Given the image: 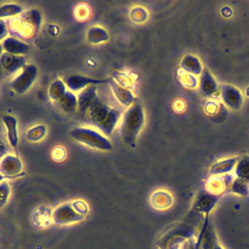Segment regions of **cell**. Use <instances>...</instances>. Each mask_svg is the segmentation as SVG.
<instances>
[{"label": "cell", "mask_w": 249, "mask_h": 249, "mask_svg": "<svg viewBox=\"0 0 249 249\" xmlns=\"http://www.w3.org/2000/svg\"><path fill=\"white\" fill-rule=\"evenodd\" d=\"M233 175L249 183V156L239 157V160L233 169Z\"/></svg>", "instance_id": "obj_24"}, {"label": "cell", "mask_w": 249, "mask_h": 249, "mask_svg": "<svg viewBox=\"0 0 249 249\" xmlns=\"http://www.w3.org/2000/svg\"><path fill=\"white\" fill-rule=\"evenodd\" d=\"M51 156L55 161H61L66 157V151L62 146H55L51 151Z\"/></svg>", "instance_id": "obj_34"}, {"label": "cell", "mask_w": 249, "mask_h": 249, "mask_svg": "<svg viewBox=\"0 0 249 249\" xmlns=\"http://www.w3.org/2000/svg\"><path fill=\"white\" fill-rule=\"evenodd\" d=\"M31 222L36 228H47L53 223V210L48 206L38 207L31 216Z\"/></svg>", "instance_id": "obj_19"}, {"label": "cell", "mask_w": 249, "mask_h": 249, "mask_svg": "<svg viewBox=\"0 0 249 249\" xmlns=\"http://www.w3.org/2000/svg\"><path fill=\"white\" fill-rule=\"evenodd\" d=\"M26 64V55H15L4 52L0 57V69L6 78L14 75Z\"/></svg>", "instance_id": "obj_10"}, {"label": "cell", "mask_w": 249, "mask_h": 249, "mask_svg": "<svg viewBox=\"0 0 249 249\" xmlns=\"http://www.w3.org/2000/svg\"><path fill=\"white\" fill-rule=\"evenodd\" d=\"M2 47L5 53L15 55H25L30 50L29 44L11 36L3 40Z\"/></svg>", "instance_id": "obj_18"}, {"label": "cell", "mask_w": 249, "mask_h": 249, "mask_svg": "<svg viewBox=\"0 0 249 249\" xmlns=\"http://www.w3.org/2000/svg\"><path fill=\"white\" fill-rule=\"evenodd\" d=\"M221 196L211 194L206 190L201 191L195 198L193 209L196 212L208 214L218 202Z\"/></svg>", "instance_id": "obj_13"}, {"label": "cell", "mask_w": 249, "mask_h": 249, "mask_svg": "<svg viewBox=\"0 0 249 249\" xmlns=\"http://www.w3.org/2000/svg\"><path fill=\"white\" fill-rule=\"evenodd\" d=\"M239 160V156L230 157L226 159L219 160L215 161L210 167H209V175L210 176H221L230 174L233 171L237 161Z\"/></svg>", "instance_id": "obj_17"}, {"label": "cell", "mask_w": 249, "mask_h": 249, "mask_svg": "<svg viewBox=\"0 0 249 249\" xmlns=\"http://www.w3.org/2000/svg\"><path fill=\"white\" fill-rule=\"evenodd\" d=\"M38 75L37 67L34 64L27 63L21 72L11 82V88L19 94L25 93L36 81Z\"/></svg>", "instance_id": "obj_6"}, {"label": "cell", "mask_w": 249, "mask_h": 249, "mask_svg": "<svg viewBox=\"0 0 249 249\" xmlns=\"http://www.w3.org/2000/svg\"><path fill=\"white\" fill-rule=\"evenodd\" d=\"M11 196V187L7 181L0 183V208L4 207L9 201Z\"/></svg>", "instance_id": "obj_30"}, {"label": "cell", "mask_w": 249, "mask_h": 249, "mask_svg": "<svg viewBox=\"0 0 249 249\" xmlns=\"http://www.w3.org/2000/svg\"><path fill=\"white\" fill-rule=\"evenodd\" d=\"M173 104H177V105H178V106H174V107H173L175 111L178 112V108H180V112H182V111L185 110V102H184V100H182V99H176Z\"/></svg>", "instance_id": "obj_36"}, {"label": "cell", "mask_w": 249, "mask_h": 249, "mask_svg": "<svg viewBox=\"0 0 249 249\" xmlns=\"http://www.w3.org/2000/svg\"><path fill=\"white\" fill-rule=\"evenodd\" d=\"M220 99L226 108L232 111L240 110L244 102L241 90L235 86L229 84L220 86Z\"/></svg>", "instance_id": "obj_7"}, {"label": "cell", "mask_w": 249, "mask_h": 249, "mask_svg": "<svg viewBox=\"0 0 249 249\" xmlns=\"http://www.w3.org/2000/svg\"><path fill=\"white\" fill-rule=\"evenodd\" d=\"M88 203L82 199L63 202L53 210V223L57 226H68L82 222L89 214Z\"/></svg>", "instance_id": "obj_4"}, {"label": "cell", "mask_w": 249, "mask_h": 249, "mask_svg": "<svg viewBox=\"0 0 249 249\" xmlns=\"http://www.w3.org/2000/svg\"><path fill=\"white\" fill-rule=\"evenodd\" d=\"M230 190L231 193L238 196H247L249 194V183L242 179L234 177L230 187Z\"/></svg>", "instance_id": "obj_28"}, {"label": "cell", "mask_w": 249, "mask_h": 249, "mask_svg": "<svg viewBox=\"0 0 249 249\" xmlns=\"http://www.w3.org/2000/svg\"><path fill=\"white\" fill-rule=\"evenodd\" d=\"M56 105L66 113H75L78 109L77 95L74 92L67 89L65 94L56 103Z\"/></svg>", "instance_id": "obj_21"}, {"label": "cell", "mask_w": 249, "mask_h": 249, "mask_svg": "<svg viewBox=\"0 0 249 249\" xmlns=\"http://www.w3.org/2000/svg\"><path fill=\"white\" fill-rule=\"evenodd\" d=\"M6 179H11L10 177H8V176H5V175H3V174H1L0 173V183L1 182H3V181H5Z\"/></svg>", "instance_id": "obj_38"}, {"label": "cell", "mask_w": 249, "mask_h": 249, "mask_svg": "<svg viewBox=\"0 0 249 249\" xmlns=\"http://www.w3.org/2000/svg\"><path fill=\"white\" fill-rule=\"evenodd\" d=\"M179 65H180V70L188 74L194 75L196 77H199L204 69L200 58L193 53H188L183 55Z\"/></svg>", "instance_id": "obj_16"}, {"label": "cell", "mask_w": 249, "mask_h": 249, "mask_svg": "<svg viewBox=\"0 0 249 249\" xmlns=\"http://www.w3.org/2000/svg\"><path fill=\"white\" fill-rule=\"evenodd\" d=\"M233 179V173L221 176H210L206 182V191L211 194L221 196L228 188L230 189Z\"/></svg>", "instance_id": "obj_14"}, {"label": "cell", "mask_w": 249, "mask_h": 249, "mask_svg": "<svg viewBox=\"0 0 249 249\" xmlns=\"http://www.w3.org/2000/svg\"><path fill=\"white\" fill-rule=\"evenodd\" d=\"M116 83H118L119 85H121L124 88H126L128 89H130V87L132 85L131 79L124 73H121V72H114L113 74V78H112Z\"/></svg>", "instance_id": "obj_32"}, {"label": "cell", "mask_w": 249, "mask_h": 249, "mask_svg": "<svg viewBox=\"0 0 249 249\" xmlns=\"http://www.w3.org/2000/svg\"><path fill=\"white\" fill-rule=\"evenodd\" d=\"M90 10L89 8L85 4H80L75 9V17L79 20H84L89 17Z\"/></svg>", "instance_id": "obj_33"}, {"label": "cell", "mask_w": 249, "mask_h": 249, "mask_svg": "<svg viewBox=\"0 0 249 249\" xmlns=\"http://www.w3.org/2000/svg\"><path fill=\"white\" fill-rule=\"evenodd\" d=\"M147 12L144 8L142 7H134L131 11H130V18L134 22H143L147 19Z\"/></svg>", "instance_id": "obj_31"}, {"label": "cell", "mask_w": 249, "mask_h": 249, "mask_svg": "<svg viewBox=\"0 0 249 249\" xmlns=\"http://www.w3.org/2000/svg\"><path fill=\"white\" fill-rule=\"evenodd\" d=\"M6 77H5V75L3 74V72L1 71V69H0V80H2V79H5Z\"/></svg>", "instance_id": "obj_40"}, {"label": "cell", "mask_w": 249, "mask_h": 249, "mask_svg": "<svg viewBox=\"0 0 249 249\" xmlns=\"http://www.w3.org/2000/svg\"><path fill=\"white\" fill-rule=\"evenodd\" d=\"M0 173L11 179L20 178L25 175L22 171V161L18 156L6 155L0 160Z\"/></svg>", "instance_id": "obj_11"}, {"label": "cell", "mask_w": 249, "mask_h": 249, "mask_svg": "<svg viewBox=\"0 0 249 249\" xmlns=\"http://www.w3.org/2000/svg\"><path fill=\"white\" fill-rule=\"evenodd\" d=\"M6 153H7L6 146H5V144L0 140V160L6 156Z\"/></svg>", "instance_id": "obj_37"}, {"label": "cell", "mask_w": 249, "mask_h": 249, "mask_svg": "<svg viewBox=\"0 0 249 249\" xmlns=\"http://www.w3.org/2000/svg\"><path fill=\"white\" fill-rule=\"evenodd\" d=\"M3 53H4V50H3V47H2V43H0V57H1Z\"/></svg>", "instance_id": "obj_39"}, {"label": "cell", "mask_w": 249, "mask_h": 249, "mask_svg": "<svg viewBox=\"0 0 249 249\" xmlns=\"http://www.w3.org/2000/svg\"><path fill=\"white\" fill-rule=\"evenodd\" d=\"M108 85L111 89V91L115 100L118 101L121 107L127 109L128 107H130L132 104L136 102L135 101L136 97L134 96L132 91L126 88L122 87L121 85L116 83L112 78H110Z\"/></svg>", "instance_id": "obj_12"}, {"label": "cell", "mask_w": 249, "mask_h": 249, "mask_svg": "<svg viewBox=\"0 0 249 249\" xmlns=\"http://www.w3.org/2000/svg\"><path fill=\"white\" fill-rule=\"evenodd\" d=\"M110 78L106 79H99V78H92V77H88V76H83V75H71L67 78H65L64 83L66 87L69 89L70 91L76 92V91H81L84 89H86L89 86L94 85V86H100V85H105L108 84Z\"/></svg>", "instance_id": "obj_9"}, {"label": "cell", "mask_w": 249, "mask_h": 249, "mask_svg": "<svg viewBox=\"0 0 249 249\" xmlns=\"http://www.w3.org/2000/svg\"><path fill=\"white\" fill-rule=\"evenodd\" d=\"M145 124V112L142 105L135 102L125 109L122 116L121 135L124 142L133 147Z\"/></svg>", "instance_id": "obj_3"}, {"label": "cell", "mask_w": 249, "mask_h": 249, "mask_svg": "<svg viewBox=\"0 0 249 249\" xmlns=\"http://www.w3.org/2000/svg\"><path fill=\"white\" fill-rule=\"evenodd\" d=\"M87 39L89 44H101L109 40V34L105 28L95 25L88 29Z\"/></svg>", "instance_id": "obj_22"}, {"label": "cell", "mask_w": 249, "mask_h": 249, "mask_svg": "<svg viewBox=\"0 0 249 249\" xmlns=\"http://www.w3.org/2000/svg\"><path fill=\"white\" fill-rule=\"evenodd\" d=\"M70 136L79 143L99 151H112L113 145L110 140L97 130L90 127L78 126L70 130Z\"/></svg>", "instance_id": "obj_5"}, {"label": "cell", "mask_w": 249, "mask_h": 249, "mask_svg": "<svg viewBox=\"0 0 249 249\" xmlns=\"http://www.w3.org/2000/svg\"><path fill=\"white\" fill-rule=\"evenodd\" d=\"M198 89L205 98L213 100L220 98V85L207 68H204L198 77Z\"/></svg>", "instance_id": "obj_8"}, {"label": "cell", "mask_w": 249, "mask_h": 249, "mask_svg": "<svg viewBox=\"0 0 249 249\" xmlns=\"http://www.w3.org/2000/svg\"><path fill=\"white\" fill-rule=\"evenodd\" d=\"M66 91H67V87L64 81L60 79H56L51 84L49 88V96L51 100L56 104L61 99V97L65 94Z\"/></svg>", "instance_id": "obj_23"}, {"label": "cell", "mask_w": 249, "mask_h": 249, "mask_svg": "<svg viewBox=\"0 0 249 249\" xmlns=\"http://www.w3.org/2000/svg\"><path fill=\"white\" fill-rule=\"evenodd\" d=\"M1 120L6 127L7 140L10 146L16 152V156H18V121L14 116L3 115Z\"/></svg>", "instance_id": "obj_15"}, {"label": "cell", "mask_w": 249, "mask_h": 249, "mask_svg": "<svg viewBox=\"0 0 249 249\" xmlns=\"http://www.w3.org/2000/svg\"><path fill=\"white\" fill-rule=\"evenodd\" d=\"M9 31H8V26H7V22L4 19H0V41L4 40V38L6 39V36L8 35Z\"/></svg>", "instance_id": "obj_35"}, {"label": "cell", "mask_w": 249, "mask_h": 249, "mask_svg": "<svg viewBox=\"0 0 249 249\" xmlns=\"http://www.w3.org/2000/svg\"><path fill=\"white\" fill-rule=\"evenodd\" d=\"M46 132H47L46 125L39 124L27 129L26 138L30 142H38L45 137Z\"/></svg>", "instance_id": "obj_26"}, {"label": "cell", "mask_w": 249, "mask_h": 249, "mask_svg": "<svg viewBox=\"0 0 249 249\" xmlns=\"http://www.w3.org/2000/svg\"><path fill=\"white\" fill-rule=\"evenodd\" d=\"M22 13H23V8L18 4L9 3V4H4L0 6V19L10 18V17L14 18Z\"/></svg>", "instance_id": "obj_25"}, {"label": "cell", "mask_w": 249, "mask_h": 249, "mask_svg": "<svg viewBox=\"0 0 249 249\" xmlns=\"http://www.w3.org/2000/svg\"><path fill=\"white\" fill-rule=\"evenodd\" d=\"M178 80L179 83L187 89H194L198 88V77L188 74L182 70H179L178 72Z\"/></svg>", "instance_id": "obj_27"}, {"label": "cell", "mask_w": 249, "mask_h": 249, "mask_svg": "<svg viewBox=\"0 0 249 249\" xmlns=\"http://www.w3.org/2000/svg\"><path fill=\"white\" fill-rule=\"evenodd\" d=\"M77 98L79 120L96 127L104 135H111L123 116V109L108 103L98 93V88L94 85L81 90Z\"/></svg>", "instance_id": "obj_1"}, {"label": "cell", "mask_w": 249, "mask_h": 249, "mask_svg": "<svg viewBox=\"0 0 249 249\" xmlns=\"http://www.w3.org/2000/svg\"><path fill=\"white\" fill-rule=\"evenodd\" d=\"M226 109V107L224 106L223 103H219L217 102V100H213V99H209L203 106V110L204 112L209 116V117H213L215 115H219L220 112Z\"/></svg>", "instance_id": "obj_29"}, {"label": "cell", "mask_w": 249, "mask_h": 249, "mask_svg": "<svg viewBox=\"0 0 249 249\" xmlns=\"http://www.w3.org/2000/svg\"><path fill=\"white\" fill-rule=\"evenodd\" d=\"M6 22L11 37L26 43L34 40L37 36L42 22V15L37 9H30Z\"/></svg>", "instance_id": "obj_2"}, {"label": "cell", "mask_w": 249, "mask_h": 249, "mask_svg": "<svg viewBox=\"0 0 249 249\" xmlns=\"http://www.w3.org/2000/svg\"><path fill=\"white\" fill-rule=\"evenodd\" d=\"M150 201L154 208L162 210V209L168 208L172 204L173 200H172V196L169 193L160 190V191L153 193V195L150 197Z\"/></svg>", "instance_id": "obj_20"}]
</instances>
